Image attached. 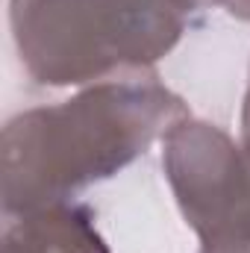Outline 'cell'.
I'll return each instance as SVG.
<instances>
[{"mask_svg": "<svg viewBox=\"0 0 250 253\" xmlns=\"http://www.w3.org/2000/svg\"><path fill=\"white\" fill-rule=\"evenodd\" d=\"M0 253H109L85 203L62 200L9 218Z\"/></svg>", "mask_w": 250, "mask_h": 253, "instance_id": "cell-4", "label": "cell"}, {"mask_svg": "<svg viewBox=\"0 0 250 253\" xmlns=\"http://www.w3.org/2000/svg\"><path fill=\"white\" fill-rule=\"evenodd\" d=\"M242 147L250 153V85L245 94V109H242Z\"/></svg>", "mask_w": 250, "mask_h": 253, "instance_id": "cell-6", "label": "cell"}, {"mask_svg": "<svg viewBox=\"0 0 250 253\" xmlns=\"http://www.w3.org/2000/svg\"><path fill=\"white\" fill-rule=\"evenodd\" d=\"M224 9H227L233 18L250 21V0H224Z\"/></svg>", "mask_w": 250, "mask_h": 253, "instance_id": "cell-7", "label": "cell"}, {"mask_svg": "<svg viewBox=\"0 0 250 253\" xmlns=\"http://www.w3.org/2000/svg\"><path fill=\"white\" fill-rule=\"evenodd\" d=\"M180 15H191V12H200V9H209V6H224V0H168Z\"/></svg>", "mask_w": 250, "mask_h": 253, "instance_id": "cell-5", "label": "cell"}, {"mask_svg": "<svg viewBox=\"0 0 250 253\" xmlns=\"http://www.w3.org/2000/svg\"><path fill=\"white\" fill-rule=\"evenodd\" d=\"M9 24L27 74L42 85L144 74L186 33V15L168 0H9Z\"/></svg>", "mask_w": 250, "mask_h": 253, "instance_id": "cell-2", "label": "cell"}, {"mask_svg": "<svg viewBox=\"0 0 250 253\" xmlns=\"http://www.w3.org/2000/svg\"><path fill=\"white\" fill-rule=\"evenodd\" d=\"M162 141L165 177L200 253H250V153L221 126L194 118Z\"/></svg>", "mask_w": 250, "mask_h": 253, "instance_id": "cell-3", "label": "cell"}, {"mask_svg": "<svg viewBox=\"0 0 250 253\" xmlns=\"http://www.w3.org/2000/svg\"><path fill=\"white\" fill-rule=\"evenodd\" d=\"M186 118L188 103L153 71L94 83L71 100L15 115L0 138L6 218L115 177Z\"/></svg>", "mask_w": 250, "mask_h": 253, "instance_id": "cell-1", "label": "cell"}]
</instances>
